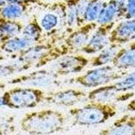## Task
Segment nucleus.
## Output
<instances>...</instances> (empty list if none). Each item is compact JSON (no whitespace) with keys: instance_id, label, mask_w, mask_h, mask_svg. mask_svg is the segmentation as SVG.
Wrapping results in <instances>:
<instances>
[{"instance_id":"1","label":"nucleus","mask_w":135,"mask_h":135,"mask_svg":"<svg viewBox=\"0 0 135 135\" xmlns=\"http://www.w3.org/2000/svg\"><path fill=\"white\" fill-rule=\"evenodd\" d=\"M66 115L58 110L44 109L27 112L19 122L22 131L29 135H51L64 130Z\"/></svg>"},{"instance_id":"2","label":"nucleus","mask_w":135,"mask_h":135,"mask_svg":"<svg viewBox=\"0 0 135 135\" xmlns=\"http://www.w3.org/2000/svg\"><path fill=\"white\" fill-rule=\"evenodd\" d=\"M68 54L69 51L64 45L58 46L51 43L39 42L13 57L25 65L27 70L31 68L40 69Z\"/></svg>"},{"instance_id":"3","label":"nucleus","mask_w":135,"mask_h":135,"mask_svg":"<svg viewBox=\"0 0 135 135\" xmlns=\"http://www.w3.org/2000/svg\"><path fill=\"white\" fill-rule=\"evenodd\" d=\"M118 108L115 103L91 101L80 108L70 109L69 114L74 124L78 126H91L103 124L115 116Z\"/></svg>"},{"instance_id":"4","label":"nucleus","mask_w":135,"mask_h":135,"mask_svg":"<svg viewBox=\"0 0 135 135\" xmlns=\"http://www.w3.org/2000/svg\"><path fill=\"white\" fill-rule=\"evenodd\" d=\"M46 93L43 89L29 86H15L0 97V107L12 109H32L44 102Z\"/></svg>"},{"instance_id":"5","label":"nucleus","mask_w":135,"mask_h":135,"mask_svg":"<svg viewBox=\"0 0 135 135\" xmlns=\"http://www.w3.org/2000/svg\"><path fill=\"white\" fill-rule=\"evenodd\" d=\"M126 73L127 71L119 70L112 65H107L93 68L84 74L71 78L68 82L84 88L96 89L119 80Z\"/></svg>"},{"instance_id":"6","label":"nucleus","mask_w":135,"mask_h":135,"mask_svg":"<svg viewBox=\"0 0 135 135\" xmlns=\"http://www.w3.org/2000/svg\"><path fill=\"white\" fill-rule=\"evenodd\" d=\"M59 76L54 70L38 69L27 74L18 76L8 81L9 84H20L24 86L43 88L57 85L59 84Z\"/></svg>"},{"instance_id":"7","label":"nucleus","mask_w":135,"mask_h":135,"mask_svg":"<svg viewBox=\"0 0 135 135\" xmlns=\"http://www.w3.org/2000/svg\"><path fill=\"white\" fill-rule=\"evenodd\" d=\"M90 59L81 54H68L55 61L53 70L60 76L76 74L82 72L89 64Z\"/></svg>"},{"instance_id":"8","label":"nucleus","mask_w":135,"mask_h":135,"mask_svg":"<svg viewBox=\"0 0 135 135\" xmlns=\"http://www.w3.org/2000/svg\"><path fill=\"white\" fill-rule=\"evenodd\" d=\"M97 26L98 25L96 22H87L77 27L76 30L71 31L65 38L64 43L70 54L78 51H81Z\"/></svg>"},{"instance_id":"9","label":"nucleus","mask_w":135,"mask_h":135,"mask_svg":"<svg viewBox=\"0 0 135 135\" xmlns=\"http://www.w3.org/2000/svg\"><path fill=\"white\" fill-rule=\"evenodd\" d=\"M114 26L115 22L98 25L91 35L88 43L82 49V52L88 55L97 54L108 47L110 44L109 37Z\"/></svg>"},{"instance_id":"10","label":"nucleus","mask_w":135,"mask_h":135,"mask_svg":"<svg viewBox=\"0 0 135 135\" xmlns=\"http://www.w3.org/2000/svg\"><path fill=\"white\" fill-rule=\"evenodd\" d=\"M86 96L87 93L80 89H66L46 94L45 101L49 104L72 107L79 103Z\"/></svg>"},{"instance_id":"11","label":"nucleus","mask_w":135,"mask_h":135,"mask_svg":"<svg viewBox=\"0 0 135 135\" xmlns=\"http://www.w3.org/2000/svg\"><path fill=\"white\" fill-rule=\"evenodd\" d=\"M135 41V18L120 22L112 29L109 37L110 44L122 46Z\"/></svg>"},{"instance_id":"12","label":"nucleus","mask_w":135,"mask_h":135,"mask_svg":"<svg viewBox=\"0 0 135 135\" xmlns=\"http://www.w3.org/2000/svg\"><path fill=\"white\" fill-rule=\"evenodd\" d=\"M99 135H135V114H126L102 129Z\"/></svg>"},{"instance_id":"13","label":"nucleus","mask_w":135,"mask_h":135,"mask_svg":"<svg viewBox=\"0 0 135 135\" xmlns=\"http://www.w3.org/2000/svg\"><path fill=\"white\" fill-rule=\"evenodd\" d=\"M133 92L118 93L113 92L106 89L105 86L96 88L89 91L87 93L86 98L90 101H97L102 103H114V102H120L131 100L134 97Z\"/></svg>"},{"instance_id":"14","label":"nucleus","mask_w":135,"mask_h":135,"mask_svg":"<svg viewBox=\"0 0 135 135\" xmlns=\"http://www.w3.org/2000/svg\"><path fill=\"white\" fill-rule=\"evenodd\" d=\"M125 14V3L120 0H111L104 3L97 18L98 25H107L115 22V20L124 18Z\"/></svg>"},{"instance_id":"15","label":"nucleus","mask_w":135,"mask_h":135,"mask_svg":"<svg viewBox=\"0 0 135 135\" xmlns=\"http://www.w3.org/2000/svg\"><path fill=\"white\" fill-rule=\"evenodd\" d=\"M112 65L122 71L135 68V41L126 47H121L118 50Z\"/></svg>"},{"instance_id":"16","label":"nucleus","mask_w":135,"mask_h":135,"mask_svg":"<svg viewBox=\"0 0 135 135\" xmlns=\"http://www.w3.org/2000/svg\"><path fill=\"white\" fill-rule=\"evenodd\" d=\"M34 44L35 43L21 34L20 35L6 38L1 45L0 50L2 53L9 54L12 57H14Z\"/></svg>"},{"instance_id":"17","label":"nucleus","mask_w":135,"mask_h":135,"mask_svg":"<svg viewBox=\"0 0 135 135\" xmlns=\"http://www.w3.org/2000/svg\"><path fill=\"white\" fill-rule=\"evenodd\" d=\"M121 47V46L116 45L109 44L104 49L97 54V55L91 57L89 64L93 68L109 65L112 63L118 50Z\"/></svg>"},{"instance_id":"18","label":"nucleus","mask_w":135,"mask_h":135,"mask_svg":"<svg viewBox=\"0 0 135 135\" xmlns=\"http://www.w3.org/2000/svg\"><path fill=\"white\" fill-rule=\"evenodd\" d=\"M103 86L118 93L132 92L135 90V70L126 73L119 80Z\"/></svg>"},{"instance_id":"19","label":"nucleus","mask_w":135,"mask_h":135,"mask_svg":"<svg viewBox=\"0 0 135 135\" xmlns=\"http://www.w3.org/2000/svg\"><path fill=\"white\" fill-rule=\"evenodd\" d=\"M44 31L41 26L40 22L36 16H33L29 22L24 26L22 35L29 39L33 43L41 42L43 38Z\"/></svg>"},{"instance_id":"20","label":"nucleus","mask_w":135,"mask_h":135,"mask_svg":"<svg viewBox=\"0 0 135 135\" xmlns=\"http://www.w3.org/2000/svg\"><path fill=\"white\" fill-rule=\"evenodd\" d=\"M25 25L17 20H9L0 17V33L5 38L21 35Z\"/></svg>"},{"instance_id":"21","label":"nucleus","mask_w":135,"mask_h":135,"mask_svg":"<svg viewBox=\"0 0 135 135\" xmlns=\"http://www.w3.org/2000/svg\"><path fill=\"white\" fill-rule=\"evenodd\" d=\"M28 5L19 3H8L0 8V17L9 20H18L26 12Z\"/></svg>"},{"instance_id":"22","label":"nucleus","mask_w":135,"mask_h":135,"mask_svg":"<svg viewBox=\"0 0 135 135\" xmlns=\"http://www.w3.org/2000/svg\"><path fill=\"white\" fill-rule=\"evenodd\" d=\"M103 5L102 0H89L83 16L84 23L97 21Z\"/></svg>"},{"instance_id":"23","label":"nucleus","mask_w":135,"mask_h":135,"mask_svg":"<svg viewBox=\"0 0 135 135\" xmlns=\"http://www.w3.org/2000/svg\"><path fill=\"white\" fill-rule=\"evenodd\" d=\"M68 4L66 9V25L68 28L78 27V3L79 0H67Z\"/></svg>"},{"instance_id":"24","label":"nucleus","mask_w":135,"mask_h":135,"mask_svg":"<svg viewBox=\"0 0 135 135\" xmlns=\"http://www.w3.org/2000/svg\"><path fill=\"white\" fill-rule=\"evenodd\" d=\"M28 70L24 64L16 61L13 64H0V78H4Z\"/></svg>"},{"instance_id":"25","label":"nucleus","mask_w":135,"mask_h":135,"mask_svg":"<svg viewBox=\"0 0 135 135\" xmlns=\"http://www.w3.org/2000/svg\"><path fill=\"white\" fill-rule=\"evenodd\" d=\"M60 20L56 14L54 13H47L45 14L41 20L40 24L43 31L47 32H54L59 25Z\"/></svg>"},{"instance_id":"26","label":"nucleus","mask_w":135,"mask_h":135,"mask_svg":"<svg viewBox=\"0 0 135 135\" xmlns=\"http://www.w3.org/2000/svg\"><path fill=\"white\" fill-rule=\"evenodd\" d=\"M124 18L126 20L135 18V0H126Z\"/></svg>"},{"instance_id":"27","label":"nucleus","mask_w":135,"mask_h":135,"mask_svg":"<svg viewBox=\"0 0 135 135\" xmlns=\"http://www.w3.org/2000/svg\"><path fill=\"white\" fill-rule=\"evenodd\" d=\"M126 109L128 112H132L133 114H135V97H132L128 101V103H127V105L126 106Z\"/></svg>"},{"instance_id":"28","label":"nucleus","mask_w":135,"mask_h":135,"mask_svg":"<svg viewBox=\"0 0 135 135\" xmlns=\"http://www.w3.org/2000/svg\"><path fill=\"white\" fill-rule=\"evenodd\" d=\"M8 3H19L28 5L29 3H37V0H7Z\"/></svg>"},{"instance_id":"29","label":"nucleus","mask_w":135,"mask_h":135,"mask_svg":"<svg viewBox=\"0 0 135 135\" xmlns=\"http://www.w3.org/2000/svg\"><path fill=\"white\" fill-rule=\"evenodd\" d=\"M8 3L7 0H0V8L4 6L5 5Z\"/></svg>"},{"instance_id":"30","label":"nucleus","mask_w":135,"mask_h":135,"mask_svg":"<svg viewBox=\"0 0 135 135\" xmlns=\"http://www.w3.org/2000/svg\"><path fill=\"white\" fill-rule=\"evenodd\" d=\"M6 40V38H5V37H3V35H2V34L0 33V46H1V45L3 43V42L4 41Z\"/></svg>"},{"instance_id":"31","label":"nucleus","mask_w":135,"mask_h":135,"mask_svg":"<svg viewBox=\"0 0 135 135\" xmlns=\"http://www.w3.org/2000/svg\"><path fill=\"white\" fill-rule=\"evenodd\" d=\"M5 60H6V56L2 54H0V64L2 63V61H4Z\"/></svg>"}]
</instances>
